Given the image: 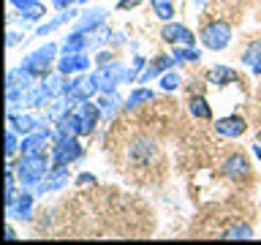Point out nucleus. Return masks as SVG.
<instances>
[{"instance_id":"22","label":"nucleus","mask_w":261,"mask_h":245,"mask_svg":"<svg viewBox=\"0 0 261 245\" xmlns=\"http://www.w3.org/2000/svg\"><path fill=\"white\" fill-rule=\"evenodd\" d=\"M122 104H125V98H120L117 90H114V93H98V106H101L103 120H112L114 114L122 109Z\"/></svg>"},{"instance_id":"28","label":"nucleus","mask_w":261,"mask_h":245,"mask_svg":"<svg viewBox=\"0 0 261 245\" xmlns=\"http://www.w3.org/2000/svg\"><path fill=\"white\" fill-rule=\"evenodd\" d=\"M177 63H199L201 60V49L199 46H171Z\"/></svg>"},{"instance_id":"14","label":"nucleus","mask_w":261,"mask_h":245,"mask_svg":"<svg viewBox=\"0 0 261 245\" xmlns=\"http://www.w3.org/2000/svg\"><path fill=\"white\" fill-rule=\"evenodd\" d=\"M46 16V6L41 0H30L22 8H16V14L8 16V22H22V24H41Z\"/></svg>"},{"instance_id":"38","label":"nucleus","mask_w":261,"mask_h":245,"mask_svg":"<svg viewBox=\"0 0 261 245\" xmlns=\"http://www.w3.org/2000/svg\"><path fill=\"white\" fill-rule=\"evenodd\" d=\"M142 0H117V11H130V8H136Z\"/></svg>"},{"instance_id":"6","label":"nucleus","mask_w":261,"mask_h":245,"mask_svg":"<svg viewBox=\"0 0 261 245\" xmlns=\"http://www.w3.org/2000/svg\"><path fill=\"white\" fill-rule=\"evenodd\" d=\"M101 93V87H98V77L95 71L93 74H76L73 79H68V90H65V95L71 98L73 104L76 101H85V98H95Z\"/></svg>"},{"instance_id":"1","label":"nucleus","mask_w":261,"mask_h":245,"mask_svg":"<svg viewBox=\"0 0 261 245\" xmlns=\"http://www.w3.org/2000/svg\"><path fill=\"white\" fill-rule=\"evenodd\" d=\"M16 172L19 188H36L52 169V158L46 153H19V158L8 161Z\"/></svg>"},{"instance_id":"5","label":"nucleus","mask_w":261,"mask_h":245,"mask_svg":"<svg viewBox=\"0 0 261 245\" xmlns=\"http://www.w3.org/2000/svg\"><path fill=\"white\" fill-rule=\"evenodd\" d=\"M95 77H98V87H101V93H114L117 85H125L128 68H125V63H122V60H112L106 65H98Z\"/></svg>"},{"instance_id":"18","label":"nucleus","mask_w":261,"mask_h":245,"mask_svg":"<svg viewBox=\"0 0 261 245\" xmlns=\"http://www.w3.org/2000/svg\"><path fill=\"white\" fill-rule=\"evenodd\" d=\"M93 46V36L90 33H68V36L63 38L60 44V52L63 55H76V52H87V49Z\"/></svg>"},{"instance_id":"43","label":"nucleus","mask_w":261,"mask_h":245,"mask_svg":"<svg viewBox=\"0 0 261 245\" xmlns=\"http://www.w3.org/2000/svg\"><path fill=\"white\" fill-rule=\"evenodd\" d=\"M253 155H256V158L261 161V142H256V144H253Z\"/></svg>"},{"instance_id":"25","label":"nucleus","mask_w":261,"mask_h":245,"mask_svg":"<svg viewBox=\"0 0 261 245\" xmlns=\"http://www.w3.org/2000/svg\"><path fill=\"white\" fill-rule=\"evenodd\" d=\"M36 77L24 68V65H19V68H8V74H6V87H22V90H28V87H33L36 85Z\"/></svg>"},{"instance_id":"41","label":"nucleus","mask_w":261,"mask_h":245,"mask_svg":"<svg viewBox=\"0 0 261 245\" xmlns=\"http://www.w3.org/2000/svg\"><path fill=\"white\" fill-rule=\"evenodd\" d=\"M3 237H6V240H16V232H14V226H11V224L6 226V234H3Z\"/></svg>"},{"instance_id":"20","label":"nucleus","mask_w":261,"mask_h":245,"mask_svg":"<svg viewBox=\"0 0 261 245\" xmlns=\"http://www.w3.org/2000/svg\"><path fill=\"white\" fill-rule=\"evenodd\" d=\"M46 147H52V139H49L44 131H33V134L22 136L19 153H46Z\"/></svg>"},{"instance_id":"32","label":"nucleus","mask_w":261,"mask_h":245,"mask_svg":"<svg viewBox=\"0 0 261 245\" xmlns=\"http://www.w3.org/2000/svg\"><path fill=\"white\" fill-rule=\"evenodd\" d=\"M147 57H142V55H136L134 57V63H130V68H128V77H125V82L130 85V82H139V77H142V71L147 68Z\"/></svg>"},{"instance_id":"23","label":"nucleus","mask_w":261,"mask_h":245,"mask_svg":"<svg viewBox=\"0 0 261 245\" xmlns=\"http://www.w3.org/2000/svg\"><path fill=\"white\" fill-rule=\"evenodd\" d=\"M73 106H76V104H73L68 95L55 98V101L46 106V120L52 122V126H57V122H60V120L65 117V114H71V112H73Z\"/></svg>"},{"instance_id":"46","label":"nucleus","mask_w":261,"mask_h":245,"mask_svg":"<svg viewBox=\"0 0 261 245\" xmlns=\"http://www.w3.org/2000/svg\"><path fill=\"white\" fill-rule=\"evenodd\" d=\"M193 3H196V6H201V0H193Z\"/></svg>"},{"instance_id":"8","label":"nucleus","mask_w":261,"mask_h":245,"mask_svg":"<svg viewBox=\"0 0 261 245\" xmlns=\"http://www.w3.org/2000/svg\"><path fill=\"white\" fill-rule=\"evenodd\" d=\"M73 112H76V117H79V122H82V136H90V134H93V131L98 128V122L103 120L101 106H98V101H93V98L76 101Z\"/></svg>"},{"instance_id":"21","label":"nucleus","mask_w":261,"mask_h":245,"mask_svg":"<svg viewBox=\"0 0 261 245\" xmlns=\"http://www.w3.org/2000/svg\"><path fill=\"white\" fill-rule=\"evenodd\" d=\"M204 82L212 87H226V85H231V82H237V71L228 68V65H212Z\"/></svg>"},{"instance_id":"40","label":"nucleus","mask_w":261,"mask_h":245,"mask_svg":"<svg viewBox=\"0 0 261 245\" xmlns=\"http://www.w3.org/2000/svg\"><path fill=\"white\" fill-rule=\"evenodd\" d=\"M120 44H125V33H114L112 36V46H120Z\"/></svg>"},{"instance_id":"10","label":"nucleus","mask_w":261,"mask_h":245,"mask_svg":"<svg viewBox=\"0 0 261 245\" xmlns=\"http://www.w3.org/2000/svg\"><path fill=\"white\" fill-rule=\"evenodd\" d=\"M44 122H49V120L41 117V114H33V112H8V128L16 131L19 136H28L33 131H38Z\"/></svg>"},{"instance_id":"45","label":"nucleus","mask_w":261,"mask_h":245,"mask_svg":"<svg viewBox=\"0 0 261 245\" xmlns=\"http://www.w3.org/2000/svg\"><path fill=\"white\" fill-rule=\"evenodd\" d=\"M256 142H261V131H258V134H256Z\"/></svg>"},{"instance_id":"30","label":"nucleus","mask_w":261,"mask_h":245,"mask_svg":"<svg viewBox=\"0 0 261 245\" xmlns=\"http://www.w3.org/2000/svg\"><path fill=\"white\" fill-rule=\"evenodd\" d=\"M161 90H166V93H171V90H179V85H182V74H179L177 68H169L166 74H161Z\"/></svg>"},{"instance_id":"33","label":"nucleus","mask_w":261,"mask_h":245,"mask_svg":"<svg viewBox=\"0 0 261 245\" xmlns=\"http://www.w3.org/2000/svg\"><path fill=\"white\" fill-rule=\"evenodd\" d=\"M55 71L65 74V77H73V74H76V63H73V55H63L60 60L55 63Z\"/></svg>"},{"instance_id":"15","label":"nucleus","mask_w":261,"mask_h":245,"mask_svg":"<svg viewBox=\"0 0 261 245\" xmlns=\"http://www.w3.org/2000/svg\"><path fill=\"white\" fill-rule=\"evenodd\" d=\"M248 131V122H245L242 114H228V117L215 120V134L223 139H237Z\"/></svg>"},{"instance_id":"2","label":"nucleus","mask_w":261,"mask_h":245,"mask_svg":"<svg viewBox=\"0 0 261 245\" xmlns=\"http://www.w3.org/2000/svg\"><path fill=\"white\" fill-rule=\"evenodd\" d=\"M82 155H85V147H82L79 136H68V134H60V131L55 128L52 134V163H65V166H71V163H76Z\"/></svg>"},{"instance_id":"3","label":"nucleus","mask_w":261,"mask_h":245,"mask_svg":"<svg viewBox=\"0 0 261 245\" xmlns=\"http://www.w3.org/2000/svg\"><path fill=\"white\" fill-rule=\"evenodd\" d=\"M57 52H60V46H57L55 41H49V44L38 46L36 52H30V55L22 60V65H24V68H28L36 79H44L46 74H52V68H55Z\"/></svg>"},{"instance_id":"29","label":"nucleus","mask_w":261,"mask_h":245,"mask_svg":"<svg viewBox=\"0 0 261 245\" xmlns=\"http://www.w3.org/2000/svg\"><path fill=\"white\" fill-rule=\"evenodd\" d=\"M152 3V14L161 22H171L174 19V0H150Z\"/></svg>"},{"instance_id":"17","label":"nucleus","mask_w":261,"mask_h":245,"mask_svg":"<svg viewBox=\"0 0 261 245\" xmlns=\"http://www.w3.org/2000/svg\"><path fill=\"white\" fill-rule=\"evenodd\" d=\"M52 104V95L46 93V87H44V82H36L33 87L24 90V98H22V106H28V109H44V106Z\"/></svg>"},{"instance_id":"44","label":"nucleus","mask_w":261,"mask_h":245,"mask_svg":"<svg viewBox=\"0 0 261 245\" xmlns=\"http://www.w3.org/2000/svg\"><path fill=\"white\" fill-rule=\"evenodd\" d=\"M87 3H90V0H79V3H76V6H87Z\"/></svg>"},{"instance_id":"39","label":"nucleus","mask_w":261,"mask_h":245,"mask_svg":"<svg viewBox=\"0 0 261 245\" xmlns=\"http://www.w3.org/2000/svg\"><path fill=\"white\" fill-rule=\"evenodd\" d=\"M79 0H52V6L57 8V11H65V8H71V6H76Z\"/></svg>"},{"instance_id":"37","label":"nucleus","mask_w":261,"mask_h":245,"mask_svg":"<svg viewBox=\"0 0 261 245\" xmlns=\"http://www.w3.org/2000/svg\"><path fill=\"white\" fill-rule=\"evenodd\" d=\"M98 180L95 175H90V172H82V175H76V185H95Z\"/></svg>"},{"instance_id":"9","label":"nucleus","mask_w":261,"mask_h":245,"mask_svg":"<svg viewBox=\"0 0 261 245\" xmlns=\"http://www.w3.org/2000/svg\"><path fill=\"white\" fill-rule=\"evenodd\" d=\"M155 142L152 139H147V136H139L134 139V142L128 144V158H130V166H136V169H147L152 163L155 158Z\"/></svg>"},{"instance_id":"7","label":"nucleus","mask_w":261,"mask_h":245,"mask_svg":"<svg viewBox=\"0 0 261 245\" xmlns=\"http://www.w3.org/2000/svg\"><path fill=\"white\" fill-rule=\"evenodd\" d=\"M161 41L169 46H196V33L191 28H185L182 22H163L161 28Z\"/></svg>"},{"instance_id":"16","label":"nucleus","mask_w":261,"mask_h":245,"mask_svg":"<svg viewBox=\"0 0 261 245\" xmlns=\"http://www.w3.org/2000/svg\"><path fill=\"white\" fill-rule=\"evenodd\" d=\"M82 11H76V6H71V8H65V11H60L57 16H52V19H46V22H41V24H36V36L38 38H44V36H49V33H55V30H60L63 24H68V22H73L79 16Z\"/></svg>"},{"instance_id":"27","label":"nucleus","mask_w":261,"mask_h":245,"mask_svg":"<svg viewBox=\"0 0 261 245\" xmlns=\"http://www.w3.org/2000/svg\"><path fill=\"white\" fill-rule=\"evenodd\" d=\"M223 240H253V226L250 224H240V220H237V224H231V226H226L223 229Z\"/></svg>"},{"instance_id":"26","label":"nucleus","mask_w":261,"mask_h":245,"mask_svg":"<svg viewBox=\"0 0 261 245\" xmlns=\"http://www.w3.org/2000/svg\"><path fill=\"white\" fill-rule=\"evenodd\" d=\"M188 112L196 120H212V106L207 104V98L201 93H191V98H188Z\"/></svg>"},{"instance_id":"4","label":"nucleus","mask_w":261,"mask_h":245,"mask_svg":"<svg viewBox=\"0 0 261 245\" xmlns=\"http://www.w3.org/2000/svg\"><path fill=\"white\" fill-rule=\"evenodd\" d=\"M199 41L212 52H223L231 44V24L226 19H210L199 33Z\"/></svg>"},{"instance_id":"11","label":"nucleus","mask_w":261,"mask_h":245,"mask_svg":"<svg viewBox=\"0 0 261 245\" xmlns=\"http://www.w3.org/2000/svg\"><path fill=\"white\" fill-rule=\"evenodd\" d=\"M106 16H109V11L106 8H85L76 19H73V33H95L98 28H103L106 24Z\"/></svg>"},{"instance_id":"42","label":"nucleus","mask_w":261,"mask_h":245,"mask_svg":"<svg viewBox=\"0 0 261 245\" xmlns=\"http://www.w3.org/2000/svg\"><path fill=\"white\" fill-rule=\"evenodd\" d=\"M8 3H11V8H22L24 3H30V0H8Z\"/></svg>"},{"instance_id":"35","label":"nucleus","mask_w":261,"mask_h":245,"mask_svg":"<svg viewBox=\"0 0 261 245\" xmlns=\"http://www.w3.org/2000/svg\"><path fill=\"white\" fill-rule=\"evenodd\" d=\"M19 41H24V33H16V30H8V36H6V46L8 49H14Z\"/></svg>"},{"instance_id":"24","label":"nucleus","mask_w":261,"mask_h":245,"mask_svg":"<svg viewBox=\"0 0 261 245\" xmlns=\"http://www.w3.org/2000/svg\"><path fill=\"white\" fill-rule=\"evenodd\" d=\"M155 101V93L150 87H144V85H136L134 90H130V95L125 98V104H122V109L130 112V109H139V106H144V104H152Z\"/></svg>"},{"instance_id":"12","label":"nucleus","mask_w":261,"mask_h":245,"mask_svg":"<svg viewBox=\"0 0 261 245\" xmlns=\"http://www.w3.org/2000/svg\"><path fill=\"white\" fill-rule=\"evenodd\" d=\"M220 175L228 177V180H234V183L248 180V177H250V161L245 158L242 153H231V155L223 161V166H220Z\"/></svg>"},{"instance_id":"13","label":"nucleus","mask_w":261,"mask_h":245,"mask_svg":"<svg viewBox=\"0 0 261 245\" xmlns=\"http://www.w3.org/2000/svg\"><path fill=\"white\" fill-rule=\"evenodd\" d=\"M33 188H19V193H16V199L11 207H6L8 218H19V220H33V202H36V193H30Z\"/></svg>"},{"instance_id":"19","label":"nucleus","mask_w":261,"mask_h":245,"mask_svg":"<svg viewBox=\"0 0 261 245\" xmlns=\"http://www.w3.org/2000/svg\"><path fill=\"white\" fill-rule=\"evenodd\" d=\"M240 63L248 65L256 77H261V38H253V41L245 44L242 55H240Z\"/></svg>"},{"instance_id":"34","label":"nucleus","mask_w":261,"mask_h":245,"mask_svg":"<svg viewBox=\"0 0 261 245\" xmlns=\"http://www.w3.org/2000/svg\"><path fill=\"white\" fill-rule=\"evenodd\" d=\"M90 36H93V46H103L106 41H109V38L114 36V33H112V30H109V28H106V24H103V28H98L95 33H90Z\"/></svg>"},{"instance_id":"31","label":"nucleus","mask_w":261,"mask_h":245,"mask_svg":"<svg viewBox=\"0 0 261 245\" xmlns=\"http://www.w3.org/2000/svg\"><path fill=\"white\" fill-rule=\"evenodd\" d=\"M19 142H22L19 134L8 128V131H6V158H8V161H14L16 155H19Z\"/></svg>"},{"instance_id":"36","label":"nucleus","mask_w":261,"mask_h":245,"mask_svg":"<svg viewBox=\"0 0 261 245\" xmlns=\"http://www.w3.org/2000/svg\"><path fill=\"white\" fill-rule=\"evenodd\" d=\"M114 60V55L109 52V49H101V52L95 55V65H106V63H112Z\"/></svg>"}]
</instances>
